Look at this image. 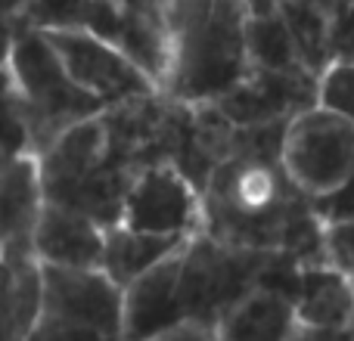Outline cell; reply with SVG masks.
Wrapping results in <instances>:
<instances>
[{
	"mask_svg": "<svg viewBox=\"0 0 354 341\" xmlns=\"http://www.w3.org/2000/svg\"><path fill=\"white\" fill-rule=\"evenodd\" d=\"M245 0H214L212 12L174 41L171 72L162 90L177 103H212L252 72L245 47Z\"/></svg>",
	"mask_w": 354,
	"mask_h": 341,
	"instance_id": "6da1fadb",
	"label": "cell"
},
{
	"mask_svg": "<svg viewBox=\"0 0 354 341\" xmlns=\"http://www.w3.org/2000/svg\"><path fill=\"white\" fill-rule=\"evenodd\" d=\"M6 75L16 87L19 106H22L25 124H28L31 155H41L62 130L106 109L97 97L81 90L68 78L47 35L31 25H19Z\"/></svg>",
	"mask_w": 354,
	"mask_h": 341,
	"instance_id": "7a4b0ae2",
	"label": "cell"
},
{
	"mask_svg": "<svg viewBox=\"0 0 354 341\" xmlns=\"http://www.w3.org/2000/svg\"><path fill=\"white\" fill-rule=\"evenodd\" d=\"M274 251L230 245L208 233H193L180 249L177 298L183 320L214 326L245 292L258 286Z\"/></svg>",
	"mask_w": 354,
	"mask_h": 341,
	"instance_id": "3957f363",
	"label": "cell"
},
{
	"mask_svg": "<svg viewBox=\"0 0 354 341\" xmlns=\"http://www.w3.org/2000/svg\"><path fill=\"white\" fill-rule=\"evenodd\" d=\"M280 162L305 195L336 193L354 170V121L320 106L299 112L286 124Z\"/></svg>",
	"mask_w": 354,
	"mask_h": 341,
	"instance_id": "277c9868",
	"label": "cell"
},
{
	"mask_svg": "<svg viewBox=\"0 0 354 341\" xmlns=\"http://www.w3.org/2000/svg\"><path fill=\"white\" fill-rule=\"evenodd\" d=\"M44 35L53 43L68 78L81 90L97 97L103 106H115L122 99L162 90V87H156V81L147 72H140L122 53V47L91 35L87 28H50Z\"/></svg>",
	"mask_w": 354,
	"mask_h": 341,
	"instance_id": "5b68a950",
	"label": "cell"
},
{
	"mask_svg": "<svg viewBox=\"0 0 354 341\" xmlns=\"http://www.w3.org/2000/svg\"><path fill=\"white\" fill-rule=\"evenodd\" d=\"M122 224L159 236H193L202 230V189L171 162L147 165L131 180Z\"/></svg>",
	"mask_w": 354,
	"mask_h": 341,
	"instance_id": "8992f818",
	"label": "cell"
},
{
	"mask_svg": "<svg viewBox=\"0 0 354 341\" xmlns=\"http://www.w3.org/2000/svg\"><path fill=\"white\" fill-rule=\"evenodd\" d=\"M212 103L236 128L280 121L317 106V75L311 68H295V72L252 68L233 90Z\"/></svg>",
	"mask_w": 354,
	"mask_h": 341,
	"instance_id": "52a82bcc",
	"label": "cell"
},
{
	"mask_svg": "<svg viewBox=\"0 0 354 341\" xmlns=\"http://www.w3.org/2000/svg\"><path fill=\"white\" fill-rule=\"evenodd\" d=\"M35 159H37V177H41L44 202L62 205V202L75 193V186H78L93 168L103 165V159H106L103 112L72 124L68 130H62Z\"/></svg>",
	"mask_w": 354,
	"mask_h": 341,
	"instance_id": "ba28073f",
	"label": "cell"
},
{
	"mask_svg": "<svg viewBox=\"0 0 354 341\" xmlns=\"http://www.w3.org/2000/svg\"><path fill=\"white\" fill-rule=\"evenodd\" d=\"M180 249L122 289V341H149L159 332L183 323L177 298Z\"/></svg>",
	"mask_w": 354,
	"mask_h": 341,
	"instance_id": "9c48e42d",
	"label": "cell"
},
{
	"mask_svg": "<svg viewBox=\"0 0 354 341\" xmlns=\"http://www.w3.org/2000/svg\"><path fill=\"white\" fill-rule=\"evenodd\" d=\"M106 230L75 208L44 202L35 220L31 249L37 261L53 267H100Z\"/></svg>",
	"mask_w": 354,
	"mask_h": 341,
	"instance_id": "30bf717a",
	"label": "cell"
},
{
	"mask_svg": "<svg viewBox=\"0 0 354 341\" xmlns=\"http://www.w3.org/2000/svg\"><path fill=\"white\" fill-rule=\"evenodd\" d=\"M41 313V261L19 239L0 261V341H25Z\"/></svg>",
	"mask_w": 354,
	"mask_h": 341,
	"instance_id": "8fae6325",
	"label": "cell"
},
{
	"mask_svg": "<svg viewBox=\"0 0 354 341\" xmlns=\"http://www.w3.org/2000/svg\"><path fill=\"white\" fill-rule=\"evenodd\" d=\"M301 326L314 329H348L354 326V286L339 264L308 261L299 267L292 295Z\"/></svg>",
	"mask_w": 354,
	"mask_h": 341,
	"instance_id": "7c38bea8",
	"label": "cell"
},
{
	"mask_svg": "<svg viewBox=\"0 0 354 341\" xmlns=\"http://www.w3.org/2000/svg\"><path fill=\"white\" fill-rule=\"evenodd\" d=\"M301 320L283 292L255 286L214 323L218 341H295Z\"/></svg>",
	"mask_w": 354,
	"mask_h": 341,
	"instance_id": "4fadbf2b",
	"label": "cell"
},
{
	"mask_svg": "<svg viewBox=\"0 0 354 341\" xmlns=\"http://www.w3.org/2000/svg\"><path fill=\"white\" fill-rule=\"evenodd\" d=\"M44 193L35 155L0 162V261L19 239H31Z\"/></svg>",
	"mask_w": 354,
	"mask_h": 341,
	"instance_id": "5bb4252c",
	"label": "cell"
},
{
	"mask_svg": "<svg viewBox=\"0 0 354 341\" xmlns=\"http://www.w3.org/2000/svg\"><path fill=\"white\" fill-rule=\"evenodd\" d=\"M189 236H159V233H143L131 230L124 224H115L106 230L103 242V264L100 270H106L115 286H131L137 276H143L147 270H153L156 264H162L165 257H171Z\"/></svg>",
	"mask_w": 354,
	"mask_h": 341,
	"instance_id": "9a60e30c",
	"label": "cell"
},
{
	"mask_svg": "<svg viewBox=\"0 0 354 341\" xmlns=\"http://www.w3.org/2000/svg\"><path fill=\"white\" fill-rule=\"evenodd\" d=\"M245 47H249L252 68H277V72L308 68L292 41V31H289L286 19L280 12H274V16H249Z\"/></svg>",
	"mask_w": 354,
	"mask_h": 341,
	"instance_id": "2e32d148",
	"label": "cell"
},
{
	"mask_svg": "<svg viewBox=\"0 0 354 341\" xmlns=\"http://www.w3.org/2000/svg\"><path fill=\"white\" fill-rule=\"evenodd\" d=\"M31 155V137L10 75H0V162Z\"/></svg>",
	"mask_w": 354,
	"mask_h": 341,
	"instance_id": "e0dca14e",
	"label": "cell"
},
{
	"mask_svg": "<svg viewBox=\"0 0 354 341\" xmlns=\"http://www.w3.org/2000/svg\"><path fill=\"white\" fill-rule=\"evenodd\" d=\"M25 341H122V338L115 332H106L81 317L41 307L35 329H31V335Z\"/></svg>",
	"mask_w": 354,
	"mask_h": 341,
	"instance_id": "ac0fdd59",
	"label": "cell"
},
{
	"mask_svg": "<svg viewBox=\"0 0 354 341\" xmlns=\"http://www.w3.org/2000/svg\"><path fill=\"white\" fill-rule=\"evenodd\" d=\"M317 106L354 121V59H333L317 75Z\"/></svg>",
	"mask_w": 354,
	"mask_h": 341,
	"instance_id": "d6986e66",
	"label": "cell"
},
{
	"mask_svg": "<svg viewBox=\"0 0 354 341\" xmlns=\"http://www.w3.org/2000/svg\"><path fill=\"white\" fill-rule=\"evenodd\" d=\"M91 0H28L25 3L22 25L31 28H81Z\"/></svg>",
	"mask_w": 354,
	"mask_h": 341,
	"instance_id": "ffe728a7",
	"label": "cell"
},
{
	"mask_svg": "<svg viewBox=\"0 0 354 341\" xmlns=\"http://www.w3.org/2000/svg\"><path fill=\"white\" fill-rule=\"evenodd\" d=\"M326 251H330V261L348 273L354 286V217L326 224Z\"/></svg>",
	"mask_w": 354,
	"mask_h": 341,
	"instance_id": "44dd1931",
	"label": "cell"
},
{
	"mask_svg": "<svg viewBox=\"0 0 354 341\" xmlns=\"http://www.w3.org/2000/svg\"><path fill=\"white\" fill-rule=\"evenodd\" d=\"M314 208H317V214L326 220V224L351 220L354 217V170L336 193L324 195V199H314Z\"/></svg>",
	"mask_w": 354,
	"mask_h": 341,
	"instance_id": "7402d4cb",
	"label": "cell"
},
{
	"mask_svg": "<svg viewBox=\"0 0 354 341\" xmlns=\"http://www.w3.org/2000/svg\"><path fill=\"white\" fill-rule=\"evenodd\" d=\"M149 341H218V335H214V326L199 323V320H183V323L159 332Z\"/></svg>",
	"mask_w": 354,
	"mask_h": 341,
	"instance_id": "603a6c76",
	"label": "cell"
},
{
	"mask_svg": "<svg viewBox=\"0 0 354 341\" xmlns=\"http://www.w3.org/2000/svg\"><path fill=\"white\" fill-rule=\"evenodd\" d=\"M16 31H19V22H12V19H0V75L10 68L12 47H16Z\"/></svg>",
	"mask_w": 354,
	"mask_h": 341,
	"instance_id": "cb8c5ba5",
	"label": "cell"
},
{
	"mask_svg": "<svg viewBox=\"0 0 354 341\" xmlns=\"http://www.w3.org/2000/svg\"><path fill=\"white\" fill-rule=\"evenodd\" d=\"M295 341H354V326H348V329H314V326H301Z\"/></svg>",
	"mask_w": 354,
	"mask_h": 341,
	"instance_id": "d4e9b609",
	"label": "cell"
},
{
	"mask_svg": "<svg viewBox=\"0 0 354 341\" xmlns=\"http://www.w3.org/2000/svg\"><path fill=\"white\" fill-rule=\"evenodd\" d=\"M280 3L283 0H245L249 16H274V12H280Z\"/></svg>",
	"mask_w": 354,
	"mask_h": 341,
	"instance_id": "484cf974",
	"label": "cell"
}]
</instances>
